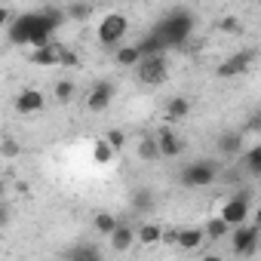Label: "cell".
Listing matches in <instances>:
<instances>
[{
	"instance_id": "3957f363",
	"label": "cell",
	"mask_w": 261,
	"mask_h": 261,
	"mask_svg": "<svg viewBox=\"0 0 261 261\" xmlns=\"http://www.w3.org/2000/svg\"><path fill=\"white\" fill-rule=\"evenodd\" d=\"M166 77H169V62H166V56L142 59V65H139V80H142V83L160 86V83H166Z\"/></svg>"
},
{
	"instance_id": "30bf717a",
	"label": "cell",
	"mask_w": 261,
	"mask_h": 261,
	"mask_svg": "<svg viewBox=\"0 0 261 261\" xmlns=\"http://www.w3.org/2000/svg\"><path fill=\"white\" fill-rule=\"evenodd\" d=\"M136 46H139L142 59H151V56H166V49H169V46H166V40H163V34H160L157 28H151V31H148V34H145Z\"/></svg>"
},
{
	"instance_id": "5b68a950",
	"label": "cell",
	"mask_w": 261,
	"mask_h": 261,
	"mask_svg": "<svg viewBox=\"0 0 261 261\" xmlns=\"http://www.w3.org/2000/svg\"><path fill=\"white\" fill-rule=\"evenodd\" d=\"M215 175H218L215 163H209V160H200V163H191V166L181 169V181L188 188H206V185L215 181Z\"/></svg>"
},
{
	"instance_id": "d6986e66",
	"label": "cell",
	"mask_w": 261,
	"mask_h": 261,
	"mask_svg": "<svg viewBox=\"0 0 261 261\" xmlns=\"http://www.w3.org/2000/svg\"><path fill=\"white\" fill-rule=\"evenodd\" d=\"M203 237H206V230H200V227H185V230H181L178 246H181V249H188V252H194V249H200Z\"/></svg>"
},
{
	"instance_id": "e575fe53",
	"label": "cell",
	"mask_w": 261,
	"mask_h": 261,
	"mask_svg": "<svg viewBox=\"0 0 261 261\" xmlns=\"http://www.w3.org/2000/svg\"><path fill=\"white\" fill-rule=\"evenodd\" d=\"M246 129H252V133H261V114H255V117L246 123Z\"/></svg>"
},
{
	"instance_id": "8d00e7d4",
	"label": "cell",
	"mask_w": 261,
	"mask_h": 261,
	"mask_svg": "<svg viewBox=\"0 0 261 261\" xmlns=\"http://www.w3.org/2000/svg\"><path fill=\"white\" fill-rule=\"evenodd\" d=\"M252 224H255V227H258V230H261V209H258V212H255V221H252Z\"/></svg>"
},
{
	"instance_id": "9c48e42d",
	"label": "cell",
	"mask_w": 261,
	"mask_h": 261,
	"mask_svg": "<svg viewBox=\"0 0 261 261\" xmlns=\"http://www.w3.org/2000/svg\"><path fill=\"white\" fill-rule=\"evenodd\" d=\"M111 98H114V83H111V80H98V83L92 86L89 98H86V108L98 114V111H105V108L111 105Z\"/></svg>"
},
{
	"instance_id": "d6a6232c",
	"label": "cell",
	"mask_w": 261,
	"mask_h": 261,
	"mask_svg": "<svg viewBox=\"0 0 261 261\" xmlns=\"http://www.w3.org/2000/svg\"><path fill=\"white\" fill-rule=\"evenodd\" d=\"M133 206H136V209H151V194H148V191H139L136 200H133Z\"/></svg>"
},
{
	"instance_id": "ac0fdd59",
	"label": "cell",
	"mask_w": 261,
	"mask_h": 261,
	"mask_svg": "<svg viewBox=\"0 0 261 261\" xmlns=\"http://www.w3.org/2000/svg\"><path fill=\"white\" fill-rule=\"evenodd\" d=\"M139 240H142L145 246L163 243V227H160V224H154V221H145V224L139 227Z\"/></svg>"
},
{
	"instance_id": "ffe728a7",
	"label": "cell",
	"mask_w": 261,
	"mask_h": 261,
	"mask_svg": "<svg viewBox=\"0 0 261 261\" xmlns=\"http://www.w3.org/2000/svg\"><path fill=\"white\" fill-rule=\"evenodd\" d=\"M191 114V101L185 98V95H175L169 105H166V117L169 120H181V117H188Z\"/></svg>"
},
{
	"instance_id": "cb8c5ba5",
	"label": "cell",
	"mask_w": 261,
	"mask_h": 261,
	"mask_svg": "<svg viewBox=\"0 0 261 261\" xmlns=\"http://www.w3.org/2000/svg\"><path fill=\"white\" fill-rule=\"evenodd\" d=\"M227 230H230V224H227V221H221V215L206 221V237H209V240H221Z\"/></svg>"
},
{
	"instance_id": "f546056e",
	"label": "cell",
	"mask_w": 261,
	"mask_h": 261,
	"mask_svg": "<svg viewBox=\"0 0 261 261\" xmlns=\"http://www.w3.org/2000/svg\"><path fill=\"white\" fill-rule=\"evenodd\" d=\"M218 28H221L224 34H240V31H243V28H240V19H237V16H224V19L218 22Z\"/></svg>"
},
{
	"instance_id": "8fae6325",
	"label": "cell",
	"mask_w": 261,
	"mask_h": 261,
	"mask_svg": "<svg viewBox=\"0 0 261 261\" xmlns=\"http://www.w3.org/2000/svg\"><path fill=\"white\" fill-rule=\"evenodd\" d=\"M157 145H160V154H163V157H178V154L185 151L181 139L172 133V126H163L160 133H157Z\"/></svg>"
},
{
	"instance_id": "ba28073f",
	"label": "cell",
	"mask_w": 261,
	"mask_h": 261,
	"mask_svg": "<svg viewBox=\"0 0 261 261\" xmlns=\"http://www.w3.org/2000/svg\"><path fill=\"white\" fill-rule=\"evenodd\" d=\"M252 59H255V53H252V49H240V53H233L230 59H224V62L215 68V74H218V77H224V80L240 77V74H246V68L252 65Z\"/></svg>"
},
{
	"instance_id": "6da1fadb",
	"label": "cell",
	"mask_w": 261,
	"mask_h": 261,
	"mask_svg": "<svg viewBox=\"0 0 261 261\" xmlns=\"http://www.w3.org/2000/svg\"><path fill=\"white\" fill-rule=\"evenodd\" d=\"M53 25L46 22V16H43V10H31V13H22L10 28H7V37H10V43H16V46H37V49H43V46H53L49 43V37H53Z\"/></svg>"
},
{
	"instance_id": "1f68e13d",
	"label": "cell",
	"mask_w": 261,
	"mask_h": 261,
	"mask_svg": "<svg viewBox=\"0 0 261 261\" xmlns=\"http://www.w3.org/2000/svg\"><path fill=\"white\" fill-rule=\"evenodd\" d=\"M62 65H65V68H77V65H80L77 53H71V49H65V46H62Z\"/></svg>"
},
{
	"instance_id": "7a4b0ae2",
	"label": "cell",
	"mask_w": 261,
	"mask_h": 261,
	"mask_svg": "<svg viewBox=\"0 0 261 261\" xmlns=\"http://www.w3.org/2000/svg\"><path fill=\"white\" fill-rule=\"evenodd\" d=\"M160 34H163V40H166V46L172 49V46H185L188 43V37L194 34V16H191V10H185V7H175L160 25H154Z\"/></svg>"
},
{
	"instance_id": "4316f807",
	"label": "cell",
	"mask_w": 261,
	"mask_h": 261,
	"mask_svg": "<svg viewBox=\"0 0 261 261\" xmlns=\"http://www.w3.org/2000/svg\"><path fill=\"white\" fill-rule=\"evenodd\" d=\"M246 169L252 175H261V145H255V148L246 151Z\"/></svg>"
},
{
	"instance_id": "7402d4cb",
	"label": "cell",
	"mask_w": 261,
	"mask_h": 261,
	"mask_svg": "<svg viewBox=\"0 0 261 261\" xmlns=\"http://www.w3.org/2000/svg\"><path fill=\"white\" fill-rule=\"evenodd\" d=\"M117 227H120V221H117L111 212H98V215H95V230H98V233H108V237H111Z\"/></svg>"
},
{
	"instance_id": "52a82bcc",
	"label": "cell",
	"mask_w": 261,
	"mask_h": 261,
	"mask_svg": "<svg viewBox=\"0 0 261 261\" xmlns=\"http://www.w3.org/2000/svg\"><path fill=\"white\" fill-rule=\"evenodd\" d=\"M258 243H261V230L255 224H243L233 230V255L246 258V255H255L258 252Z\"/></svg>"
},
{
	"instance_id": "7c38bea8",
	"label": "cell",
	"mask_w": 261,
	"mask_h": 261,
	"mask_svg": "<svg viewBox=\"0 0 261 261\" xmlns=\"http://www.w3.org/2000/svg\"><path fill=\"white\" fill-rule=\"evenodd\" d=\"M31 65H40V68H56L62 65V46H43V49H34L31 53Z\"/></svg>"
},
{
	"instance_id": "484cf974",
	"label": "cell",
	"mask_w": 261,
	"mask_h": 261,
	"mask_svg": "<svg viewBox=\"0 0 261 261\" xmlns=\"http://www.w3.org/2000/svg\"><path fill=\"white\" fill-rule=\"evenodd\" d=\"M65 13H68V19H74V22H86V19L95 13V10H92L89 4H71Z\"/></svg>"
},
{
	"instance_id": "9a60e30c",
	"label": "cell",
	"mask_w": 261,
	"mask_h": 261,
	"mask_svg": "<svg viewBox=\"0 0 261 261\" xmlns=\"http://www.w3.org/2000/svg\"><path fill=\"white\" fill-rule=\"evenodd\" d=\"M65 258H68V261H105L101 252H98V246H92V243H80V246L68 249Z\"/></svg>"
},
{
	"instance_id": "4fadbf2b",
	"label": "cell",
	"mask_w": 261,
	"mask_h": 261,
	"mask_svg": "<svg viewBox=\"0 0 261 261\" xmlns=\"http://www.w3.org/2000/svg\"><path fill=\"white\" fill-rule=\"evenodd\" d=\"M43 105H46V98H43L40 89H25V92H19V98H16V108H19L22 114H34V111H40Z\"/></svg>"
},
{
	"instance_id": "836d02e7",
	"label": "cell",
	"mask_w": 261,
	"mask_h": 261,
	"mask_svg": "<svg viewBox=\"0 0 261 261\" xmlns=\"http://www.w3.org/2000/svg\"><path fill=\"white\" fill-rule=\"evenodd\" d=\"M178 240H181V230H175V227L163 230V243H169V246H178Z\"/></svg>"
},
{
	"instance_id": "83f0119b",
	"label": "cell",
	"mask_w": 261,
	"mask_h": 261,
	"mask_svg": "<svg viewBox=\"0 0 261 261\" xmlns=\"http://www.w3.org/2000/svg\"><path fill=\"white\" fill-rule=\"evenodd\" d=\"M43 16H46V22H49L53 28H59V25L68 19V13H65L62 7H43Z\"/></svg>"
},
{
	"instance_id": "74e56055",
	"label": "cell",
	"mask_w": 261,
	"mask_h": 261,
	"mask_svg": "<svg viewBox=\"0 0 261 261\" xmlns=\"http://www.w3.org/2000/svg\"><path fill=\"white\" fill-rule=\"evenodd\" d=\"M203 261H224L221 255H203Z\"/></svg>"
},
{
	"instance_id": "e0dca14e",
	"label": "cell",
	"mask_w": 261,
	"mask_h": 261,
	"mask_svg": "<svg viewBox=\"0 0 261 261\" xmlns=\"http://www.w3.org/2000/svg\"><path fill=\"white\" fill-rule=\"evenodd\" d=\"M114 62L123 65V68H139V65H142V53H139L136 43H133V46H123V49L114 53Z\"/></svg>"
},
{
	"instance_id": "277c9868",
	"label": "cell",
	"mask_w": 261,
	"mask_h": 261,
	"mask_svg": "<svg viewBox=\"0 0 261 261\" xmlns=\"http://www.w3.org/2000/svg\"><path fill=\"white\" fill-rule=\"evenodd\" d=\"M126 28H129L126 16H120V13L105 16V19H101V25H98V43H105V46L120 43V40H123V34H126Z\"/></svg>"
},
{
	"instance_id": "5bb4252c",
	"label": "cell",
	"mask_w": 261,
	"mask_h": 261,
	"mask_svg": "<svg viewBox=\"0 0 261 261\" xmlns=\"http://www.w3.org/2000/svg\"><path fill=\"white\" fill-rule=\"evenodd\" d=\"M136 237H139V233H136L133 227L120 221V227L111 233V249H114V252H126L129 246H133V240H136Z\"/></svg>"
},
{
	"instance_id": "f1b7e54d",
	"label": "cell",
	"mask_w": 261,
	"mask_h": 261,
	"mask_svg": "<svg viewBox=\"0 0 261 261\" xmlns=\"http://www.w3.org/2000/svg\"><path fill=\"white\" fill-rule=\"evenodd\" d=\"M71 95H74V83L71 80H59L56 83V98L59 101H71Z\"/></svg>"
},
{
	"instance_id": "603a6c76",
	"label": "cell",
	"mask_w": 261,
	"mask_h": 261,
	"mask_svg": "<svg viewBox=\"0 0 261 261\" xmlns=\"http://www.w3.org/2000/svg\"><path fill=\"white\" fill-rule=\"evenodd\" d=\"M92 157H95V163H111V157H114V148L108 145V139H98L95 145H92Z\"/></svg>"
},
{
	"instance_id": "8992f818",
	"label": "cell",
	"mask_w": 261,
	"mask_h": 261,
	"mask_svg": "<svg viewBox=\"0 0 261 261\" xmlns=\"http://www.w3.org/2000/svg\"><path fill=\"white\" fill-rule=\"evenodd\" d=\"M249 218V194L240 191L237 197H230L224 206H221V221H227L230 227H243Z\"/></svg>"
},
{
	"instance_id": "2e32d148",
	"label": "cell",
	"mask_w": 261,
	"mask_h": 261,
	"mask_svg": "<svg viewBox=\"0 0 261 261\" xmlns=\"http://www.w3.org/2000/svg\"><path fill=\"white\" fill-rule=\"evenodd\" d=\"M243 148V133H221L218 136V151L224 157H237Z\"/></svg>"
},
{
	"instance_id": "4dcf8cb0",
	"label": "cell",
	"mask_w": 261,
	"mask_h": 261,
	"mask_svg": "<svg viewBox=\"0 0 261 261\" xmlns=\"http://www.w3.org/2000/svg\"><path fill=\"white\" fill-rule=\"evenodd\" d=\"M123 142H126V136L120 133V129H111V133H108V145H111L114 151H120V148H123Z\"/></svg>"
},
{
	"instance_id": "44dd1931",
	"label": "cell",
	"mask_w": 261,
	"mask_h": 261,
	"mask_svg": "<svg viewBox=\"0 0 261 261\" xmlns=\"http://www.w3.org/2000/svg\"><path fill=\"white\" fill-rule=\"evenodd\" d=\"M139 157H142V160H148V163H151V160H160L163 154H160V145H157V139L145 136V139L139 142Z\"/></svg>"
},
{
	"instance_id": "d590c367",
	"label": "cell",
	"mask_w": 261,
	"mask_h": 261,
	"mask_svg": "<svg viewBox=\"0 0 261 261\" xmlns=\"http://www.w3.org/2000/svg\"><path fill=\"white\" fill-rule=\"evenodd\" d=\"M0 224H10V206H0Z\"/></svg>"
},
{
	"instance_id": "d4e9b609",
	"label": "cell",
	"mask_w": 261,
	"mask_h": 261,
	"mask_svg": "<svg viewBox=\"0 0 261 261\" xmlns=\"http://www.w3.org/2000/svg\"><path fill=\"white\" fill-rule=\"evenodd\" d=\"M0 154H4V160H16L22 154V145L13 136H4V142H0Z\"/></svg>"
}]
</instances>
